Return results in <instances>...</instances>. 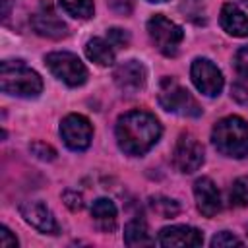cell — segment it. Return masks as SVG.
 Listing matches in <instances>:
<instances>
[{"mask_svg":"<svg viewBox=\"0 0 248 248\" xmlns=\"http://www.w3.org/2000/svg\"><path fill=\"white\" fill-rule=\"evenodd\" d=\"M161 138L159 120L145 110L124 112L116 122L118 147L128 155L147 153Z\"/></svg>","mask_w":248,"mask_h":248,"instance_id":"cell-1","label":"cell"},{"mask_svg":"<svg viewBox=\"0 0 248 248\" xmlns=\"http://www.w3.org/2000/svg\"><path fill=\"white\" fill-rule=\"evenodd\" d=\"M0 89L8 95L31 99L43 91V79L21 60H4L0 64Z\"/></svg>","mask_w":248,"mask_h":248,"instance_id":"cell-2","label":"cell"},{"mask_svg":"<svg viewBox=\"0 0 248 248\" xmlns=\"http://www.w3.org/2000/svg\"><path fill=\"white\" fill-rule=\"evenodd\" d=\"M211 140L217 151L227 157L242 159L248 155V124L240 116L221 118L213 126Z\"/></svg>","mask_w":248,"mask_h":248,"instance_id":"cell-3","label":"cell"},{"mask_svg":"<svg viewBox=\"0 0 248 248\" xmlns=\"http://www.w3.org/2000/svg\"><path fill=\"white\" fill-rule=\"evenodd\" d=\"M159 105L178 116H190L196 118L202 114V107L198 105V101L190 95L188 89H184L176 79L172 78H163L159 83V93H157Z\"/></svg>","mask_w":248,"mask_h":248,"instance_id":"cell-4","label":"cell"},{"mask_svg":"<svg viewBox=\"0 0 248 248\" xmlns=\"http://www.w3.org/2000/svg\"><path fill=\"white\" fill-rule=\"evenodd\" d=\"M147 33H149L151 41L155 43V46L165 56H174L178 52V46H180L182 39H184L182 27L176 25L174 21L167 19L161 14H155L147 21Z\"/></svg>","mask_w":248,"mask_h":248,"instance_id":"cell-5","label":"cell"},{"mask_svg":"<svg viewBox=\"0 0 248 248\" xmlns=\"http://www.w3.org/2000/svg\"><path fill=\"white\" fill-rule=\"evenodd\" d=\"M45 64L60 81L70 87L83 85L87 79V68L72 52H50L45 56Z\"/></svg>","mask_w":248,"mask_h":248,"instance_id":"cell-6","label":"cell"},{"mask_svg":"<svg viewBox=\"0 0 248 248\" xmlns=\"http://www.w3.org/2000/svg\"><path fill=\"white\" fill-rule=\"evenodd\" d=\"M60 136L64 143L74 151H83L89 147L93 138V126L83 114H68L60 122Z\"/></svg>","mask_w":248,"mask_h":248,"instance_id":"cell-7","label":"cell"},{"mask_svg":"<svg viewBox=\"0 0 248 248\" xmlns=\"http://www.w3.org/2000/svg\"><path fill=\"white\" fill-rule=\"evenodd\" d=\"M172 163L180 172H194L203 163V147L192 134H180L172 151Z\"/></svg>","mask_w":248,"mask_h":248,"instance_id":"cell-8","label":"cell"},{"mask_svg":"<svg viewBox=\"0 0 248 248\" xmlns=\"http://www.w3.org/2000/svg\"><path fill=\"white\" fill-rule=\"evenodd\" d=\"M190 76L198 91L207 97H217L223 89V74L221 70L207 58H196L190 68Z\"/></svg>","mask_w":248,"mask_h":248,"instance_id":"cell-9","label":"cell"},{"mask_svg":"<svg viewBox=\"0 0 248 248\" xmlns=\"http://www.w3.org/2000/svg\"><path fill=\"white\" fill-rule=\"evenodd\" d=\"M114 83L124 91V93H138L145 87V81H147V72H145V66L138 60H126L122 64L116 66L114 74Z\"/></svg>","mask_w":248,"mask_h":248,"instance_id":"cell-10","label":"cell"},{"mask_svg":"<svg viewBox=\"0 0 248 248\" xmlns=\"http://www.w3.org/2000/svg\"><path fill=\"white\" fill-rule=\"evenodd\" d=\"M33 29L37 35L46 39H64L68 35V25L56 16L50 4H43L31 17Z\"/></svg>","mask_w":248,"mask_h":248,"instance_id":"cell-11","label":"cell"},{"mask_svg":"<svg viewBox=\"0 0 248 248\" xmlns=\"http://www.w3.org/2000/svg\"><path fill=\"white\" fill-rule=\"evenodd\" d=\"M19 213L21 217L35 227L41 232H48V234H56L58 232V225L56 219L52 217L50 209L43 203V202H23L19 205Z\"/></svg>","mask_w":248,"mask_h":248,"instance_id":"cell-12","label":"cell"},{"mask_svg":"<svg viewBox=\"0 0 248 248\" xmlns=\"http://www.w3.org/2000/svg\"><path fill=\"white\" fill-rule=\"evenodd\" d=\"M194 196H196V203H198V209L202 215L213 217L221 211V196L211 178H207V176L198 178L194 182Z\"/></svg>","mask_w":248,"mask_h":248,"instance_id":"cell-13","label":"cell"},{"mask_svg":"<svg viewBox=\"0 0 248 248\" xmlns=\"http://www.w3.org/2000/svg\"><path fill=\"white\" fill-rule=\"evenodd\" d=\"M157 242L161 246H202L203 234L188 225H170L159 232Z\"/></svg>","mask_w":248,"mask_h":248,"instance_id":"cell-14","label":"cell"},{"mask_svg":"<svg viewBox=\"0 0 248 248\" xmlns=\"http://www.w3.org/2000/svg\"><path fill=\"white\" fill-rule=\"evenodd\" d=\"M221 27L232 37H248V16L232 2L223 4L219 14Z\"/></svg>","mask_w":248,"mask_h":248,"instance_id":"cell-15","label":"cell"},{"mask_svg":"<svg viewBox=\"0 0 248 248\" xmlns=\"http://www.w3.org/2000/svg\"><path fill=\"white\" fill-rule=\"evenodd\" d=\"M116 205L107 198H99L91 205V217L103 232H112L116 229Z\"/></svg>","mask_w":248,"mask_h":248,"instance_id":"cell-16","label":"cell"},{"mask_svg":"<svg viewBox=\"0 0 248 248\" xmlns=\"http://www.w3.org/2000/svg\"><path fill=\"white\" fill-rule=\"evenodd\" d=\"M85 56L99 64V66H108L114 62V52H112V45L101 37H93L87 41L85 45Z\"/></svg>","mask_w":248,"mask_h":248,"instance_id":"cell-17","label":"cell"},{"mask_svg":"<svg viewBox=\"0 0 248 248\" xmlns=\"http://www.w3.org/2000/svg\"><path fill=\"white\" fill-rule=\"evenodd\" d=\"M124 242L128 246H149V244H153L147 223L143 219H132L124 227Z\"/></svg>","mask_w":248,"mask_h":248,"instance_id":"cell-18","label":"cell"},{"mask_svg":"<svg viewBox=\"0 0 248 248\" xmlns=\"http://www.w3.org/2000/svg\"><path fill=\"white\" fill-rule=\"evenodd\" d=\"M149 205H151V209H153L159 217H165V219L174 217V215H178V211H180L178 202H174V200H170V198H167V196H151V198H149Z\"/></svg>","mask_w":248,"mask_h":248,"instance_id":"cell-19","label":"cell"},{"mask_svg":"<svg viewBox=\"0 0 248 248\" xmlns=\"http://www.w3.org/2000/svg\"><path fill=\"white\" fill-rule=\"evenodd\" d=\"M60 6L66 14L78 19H87L93 16V0H60Z\"/></svg>","mask_w":248,"mask_h":248,"instance_id":"cell-20","label":"cell"},{"mask_svg":"<svg viewBox=\"0 0 248 248\" xmlns=\"http://www.w3.org/2000/svg\"><path fill=\"white\" fill-rule=\"evenodd\" d=\"M231 203L236 205V207H246L248 205V176H240L232 182Z\"/></svg>","mask_w":248,"mask_h":248,"instance_id":"cell-21","label":"cell"},{"mask_svg":"<svg viewBox=\"0 0 248 248\" xmlns=\"http://www.w3.org/2000/svg\"><path fill=\"white\" fill-rule=\"evenodd\" d=\"M29 149H31V153H33L37 159H41V161H54V159H56L54 147H50V145L45 143V141H33V143L29 145Z\"/></svg>","mask_w":248,"mask_h":248,"instance_id":"cell-22","label":"cell"},{"mask_svg":"<svg viewBox=\"0 0 248 248\" xmlns=\"http://www.w3.org/2000/svg\"><path fill=\"white\" fill-rule=\"evenodd\" d=\"M211 246L213 248H223V246H242V240L238 236H234L229 231H221L211 238Z\"/></svg>","mask_w":248,"mask_h":248,"instance_id":"cell-23","label":"cell"},{"mask_svg":"<svg viewBox=\"0 0 248 248\" xmlns=\"http://www.w3.org/2000/svg\"><path fill=\"white\" fill-rule=\"evenodd\" d=\"M108 43L112 46H126L130 43V35L124 29L112 27V29H108Z\"/></svg>","mask_w":248,"mask_h":248,"instance_id":"cell-24","label":"cell"},{"mask_svg":"<svg viewBox=\"0 0 248 248\" xmlns=\"http://www.w3.org/2000/svg\"><path fill=\"white\" fill-rule=\"evenodd\" d=\"M234 66L244 78H248V45L238 48V52L234 54Z\"/></svg>","mask_w":248,"mask_h":248,"instance_id":"cell-25","label":"cell"},{"mask_svg":"<svg viewBox=\"0 0 248 248\" xmlns=\"http://www.w3.org/2000/svg\"><path fill=\"white\" fill-rule=\"evenodd\" d=\"M62 200H64V203H66V205H68L72 211H79V209L83 207V198H81L78 192H74V190L64 192Z\"/></svg>","mask_w":248,"mask_h":248,"instance_id":"cell-26","label":"cell"},{"mask_svg":"<svg viewBox=\"0 0 248 248\" xmlns=\"http://www.w3.org/2000/svg\"><path fill=\"white\" fill-rule=\"evenodd\" d=\"M107 4H108L114 12H118V14H122V16H128V14L132 12V6H134L132 0H107Z\"/></svg>","mask_w":248,"mask_h":248,"instance_id":"cell-27","label":"cell"},{"mask_svg":"<svg viewBox=\"0 0 248 248\" xmlns=\"http://www.w3.org/2000/svg\"><path fill=\"white\" fill-rule=\"evenodd\" d=\"M0 246L2 248H16L17 246V238L12 234V231L8 227L0 229Z\"/></svg>","mask_w":248,"mask_h":248,"instance_id":"cell-28","label":"cell"},{"mask_svg":"<svg viewBox=\"0 0 248 248\" xmlns=\"http://www.w3.org/2000/svg\"><path fill=\"white\" fill-rule=\"evenodd\" d=\"M231 95H232L238 103H248V87H244V85H240V83L232 85Z\"/></svg>","mask_w":248,"mask_h":248,"instance_id":"cell-29","label":"cell"},{"mask_svg":"<svg viewBox=\"0 0 248 248\" xmlns=\"http://www.w3.org/2000/svg\"><path fill=\"white\" fill-rule=\"evenodd\" d=\"M149 2H167V0H149Z\"/></svg>","mask_w":248,"mask_h":248,"instance_id":"cell-30","label":"cell"},{"mask_svg":"<svg viewBox=\"0 0 248 248\" xmlns=\"http://www.w3.org/2000/svg\"><path fill=\"white\" fill-rule=\"evenodd\" d=\"M244 2H248V0H244Z\"/></svg>","mask_w":248,"mask_h":248,"instance_id":"cell-31","label":"cell"}]
</instances>
